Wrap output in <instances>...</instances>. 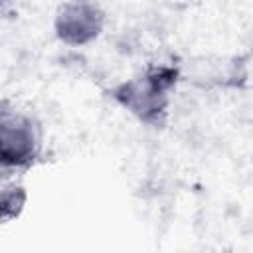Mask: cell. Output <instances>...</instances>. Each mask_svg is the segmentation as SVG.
I'll list each match as a JSON object with an SVG mask.
<instances>
[{
	"instance_id": "3957f363",
	"label": "cell",
	"mask_w": 253,
	"mask_h": 253,
	"mask_svg": "<svg viewBox=\"0 0 253 253\" xmlns=\"http://www.w3.org/2000/svg\"><path fill=\"white\" fill-rule=\"evenodd\" d=\"M103 22L105 18L97 4L75 0L59 8L55 18V34L69 45H83L93 42L101 34Z\"/></svg>"
},
{
	"instance_id": "7a4b0ae2",
	"label": "cell",
	"mask_w": 253,
	"mask_h": 253,
	"mask_svg": "<svg viewBox=\"0 0 253 253\" xmlns=\"http://www.w3.org/2000/svg\"><path fill=\"white\" fill-rule=\"evenodd\" d=\"M42 148V136L32 117L0 109V168H26Z\"/></svg>"
},
{
	"instance_id": "277c9868",
	"label": "cell",
	"mask_w": 253,
	"mask_h": 253,
	"mask_svg": "<svg viewBox=\"0 0 253 253\" xmlns=\"http://www.w3.org/2000/svg\"><path fill=\"white\" fill-rule=\"evenodd\" d=\"M26 204V190L10 180H0V221L14 219Z\"/></svg>"
},
{
	"instance_id": "6da1fadb",
	"label": "cell",
	"mask_w": 253,
	"mask_h": 253,
	"mask_svg": "<svg viewBox=\"0 0 253 253\" xmlns=\"http://www.w3.org/2000/svg\"><path fill=\"white\" fill-rule=\"evenodd\" d=\"M176 83V69L166 65H154L142 75L121 83L113 97L140 121L158 126L168 109V91Z\"/></svg>"
},
{
	"instance_id": "5b68a950",
	"label": "cell",
	"mask_w": 253,
	"mask_h": 253,
	"mask_svg": "<svg viewBox=\"0 0 253 253\" xmlns=\"http://www.w3.org/2000/svg\"><path fill=\"white\" fill-rule=\"evenodd\" d=\"M0 2H2V0H0Z\"/></svg>"
}]
</instances>
